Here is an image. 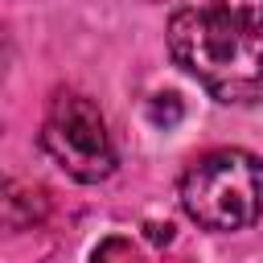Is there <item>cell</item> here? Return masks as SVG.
I'll list each match as a JSON object with an SVG mask.
<instances>
[{"instance_id":"1","label":"cell","mask_w":263,"mask_h":263,"mask_svg":"<svg viewBox=\"0 0 263 263\" xmlns=\"http://www.w3.org/2000/svg\"><path fill=\"white\" fill-rule=\"evenodd\" d=\"M164 41L173 62L218 103H263V29L238 25L210 8H177Z\"/></svg>"},{"instance_id":"2","label":"cell","mask_w":263,"mask_h":263,"mask_svg":"<svg viewBox=\"0 0 263 263\" xmlns=\"http://www.w3.org/2000/svg\"><path fill=\"white\" fill-rule=\"evenodd\" d=\"M181 205L201 230H247L263 214V164L242 148H214L185 168Z\"/></svg>"},{"instance_id":"3","label":"cell","mask_w":263,"mask_h":263,"mask_svg":"<svg viewBox=\"0 0 263 263\" xmlns=\"http://www.w3.org/2000/svg\"><path fill=\"white\" fill-rule=\"evenodd\" d=\"M41 148L70 181H82V185H99L115 173V148L103 123V111L78 90L53 95L41 123Z\"/></svg>"},{"instance_id":"4","label":"cell","mask_w":263,"mask_h":263,"mask_svg":"<svg viewBox=\"0 0 263 263\" xmlns=\"http://www.w3.org/2000/svg\"><path fill=\"white\" fill-rule=\"evenodd\" d=\"M41 218H45V193L37 185L4 181V226L8 230H25V226H33Z\"/></svg>"},{"instance_id":"5","label":"cell","mask_w":263,"mask_h":263,"mask_svg":"<svg viewBox=\"0 0 263 263\" xmlns=\"http://www.w3.org/2000/svg\"><path fill=\"white\" fill-rule=\"evenodd\" d=\"M201 8L218 12V16H230L238 25H255L263 29V0H201Z\"/></svg>"},{"instance_id":"6","label":"cell","mask_w":263,"mask_h":263,"mask_svg":"<svg viewBox=\"0 0 263 263\" xmlns=\"http://www.w3.org/2000/svg\"><path fill=\"white\" fill-rule=\"evenodd\" d=\"M95 263H140V251L132 247V238L123 234H111L95 247Z\"/></svg>"},{"instance_id":"7","label":"cell","mask_w":263,"mask_h":263,"mask_svg":"<svg viewBox=\"0 0 263 263\" xmlns=\"http://www.w3.org/2000/svg\"><path fill=\"white\" fill-rule=\"evenodd\" d=\"M152 119L164 123V127L177 123V119H181V103H177V95H160V99L152 103Z\"/></svg>"},{"instance_id":"8","label":"cell","mask_w":263,"mask_h":263,"mask_svg":"<svg viewBox=\"0 0 263 263\" xmlns=\"http://www.w3.org/2000/svg\"><path fill=\"white\" fill-rule=\"evenodd\" d=\"M148 238H152V242H173V226H168V222H164V226L152 222V226H148Z\"/></svg>"}]
</instances>
